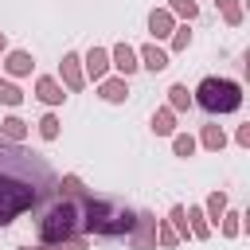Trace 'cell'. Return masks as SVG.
Masks as SVG:
<instances>
[{
	"mask_svg": "<svg viewBox=\"0 0 250 250\" xmlns=\"http://www.w3.org/2000/svg\"><path fill=\"white\" fill-rule=\"evenodd\" d=\"M0 102H4V105H20V102H23L20 86H12L8 78H0Z\"/></svg>",
	"mask_w": 250,
	"mask_h": 250,
	"instance_id": "ac0fdd59",
	"label": "cell"
},
{
	"mask_svg": "<svg viewBox=\"0 0 250 250\" xmlns=\"http://www.w3.org/2000/svg\"><path fill=\"white\" fill-rule=\"evenodd\" d=\"M133 227H137L133 246H137V250H148V246H152V238H156V219L145 211V215H137V223H133Z\"/></svg>",
	"mask_w": 250,
	"mask_h": 250,
	"instance_id": "5b68a950",
	"label": "cell"
},
{
	"mask_svg": "<svg viewBox=\"0 0 250 250\" xmlns=\"http://www.w3.org/2000/svg\"><path fill=\"white\" fill-rule=\"evenodd\" d=\"M74 199H82V195H59V199H51V203L39 211V219H35L39 242L59 246V242L74 238V230H78V223H82V211H78Z\"/></svg>",
	"mask_w": 250,
	"mask_h": 250,
	"instance_id": "3957f363",
	"label": "cell"
},
{
	"mask_svg": "<svg viewBox=\"0 0 250 250\" xmlns=\"http://www.w3.org/2000/svg\"><path fill=\"white\" fill-rule=\"evenodd\" d=\"M168 102H172V109H188V105H191V94H188V86H180V82H176V86L168 90Z\"/></svg>",
	"mask_w": 250,
	"mask_h": 250,
	"instance_id": "e0dca14e",
	"label": "cell"
},
{
	"mask_svg": "<svg viewBox=\"0 0 250 250\" xmlns=\"http://www.w3.org/2000/svg\"><path fill=\"white\" fill-rule=\"evenodd\" d=\"M172 148H176V156H191V152H195V141H191L188 133H176V141H172Z\"/></svg>",
	"mask_w": 250,
	"mask_h": 250,
	"instance_id": "7402d4cb",
	"label": "cell"
},
{
	"mask_svg": "<svg viewBox=\"0 0 250 250\" xmlns=\"http://www.w3.org/2000/svg\"><path fill=\"white\" fill-rule=\"evenodd\" d=\"M4 47H8V39H4V31H0V51H4Z\"/></svg>",
	"mask_w": 250,
	"mask_h": 250,
	"instance_id": "f546056e",
	"label": "cell"
},
{
	"mask_svg": "<svg viewBox=\"0 0 250 250\" xmlns=\"http://www.w3.org/2000/svg\"><path fill=\"white\" fill-rule=\"evenodd\" d=\"M203 145H207L211 152H219V148L227 145V133H223L219 125H207V129H203Z\"/></svg>",
	"mask_w": 250,
	"mask_h": 250,
	"instance_id": "2e32d148",
	"label": "cell"
},
{
	"mask_svg": "<svg viewBox=\"0 0 250 250\" xmlns=\"http://www.w3.org/2000/svg\"><path fill=\"white\" fill-rule=\"evenodd\" d=\"M39 137H43V141H55V137H59V117H55V113H47V117L39 121Z\"/></svg>",
	"mask_w": 250,
	"mask_h": 250,
	"instance_id": "ffe728a7",
	"label": "cell"
},
{
	"mask_svg": "<svg viewBox=\"0 0 250 250\" xmlns=\"http://www.w3.org/2000/svg\"><path fill=\"white\" fill-rule=\"evenodd\" d=\"M219 8H223V16H227V23H242V12H238L234 0H219Z\"/></svg>",
	"mask_w": 250,
	"mask_h": 250,
	"instance_id": "cb8c5ba5",
	"label": "cell"
},
{
	"mask_svg": "<svg viewBox=\"0 0 250 250\" xmlns=\"http://www.w3.org/2000/svg\"><path fill=\"white\" fill-rule=\"evenodd\" d=\"M207 211H211V223H219V219H223V211H227V195H223V191H215V195L207 199Z\"/></svg>",
	"mask_w": 250,
	"mask_h": 250,
	"instance_id": "44dd1931",
	"label": "cell"
},
{
	"mask_svg": "<svg viewBox=\"0 0 250 250\" xmlns=\"http://www.w3.org/2000/svg\"><path fill=\"white\" fill-rule=\"evenodd\" d=\"M102 98L105 102H125L129 98V82L125 78H105L102 82Z\"/></svg>",
	"mask_w": 250,
	"mask_h": 250,
	"instance_id": "4fadbf2b",
	"label": "cell"
},
{
	"mask_svg": "<svg viewBox=\"0 0 250 250\" xmlns=\"http://www.w3.org/2000/svg\"><path fill=\"white\" fill-rule=\"evenodd\" d=\"M172 27H176V20H172V12H164V8H156V12L148 16V31H152V39H168V35H172Z\"/></svg>",
	"mask_w": 250,
	"mask_h": 250,
	"instance_id": "ba28073f",
	"label": "cell"
},
{
	"mask_svg": "<svg viewBox=\"0 0 250 250\" xmlns=\"http://www.w3.org/2000/svg\"><path fill=\"white\" fill-rule=\"evenodd\" d=\"M55 195V172L47 156L31 152L20 141L0 137V227L35 211Z\"/></svg>",
	"mask_w": 250,
	"mask_h": 250,
	"instance_id": "6da1fadb",
	"label": "cell"
},
{
	"mask_svg": "<svg viewBox=\"0 0 250 250\" xmlns=\"http://www.w3.org/2000/svg\"><path fill=\"white\" fill-rule=\"evenodd\" d=\"M109 59H113V66H117V70H121V74H125V78H129V74H133V70H137V66H141V62H137V51H133V47H129V43H117V47H113V55H109Z\"/></svg>",
	"mask_w": 250,
	"mask_h": 250,
	"instance_id": "8992f818",
	"label": "cell"
},
{
	"mask_svg": "<svg viewBox=\"0 0 250 250\" xmlns=\"http://www.w3.org/2000/svg\"><path fill=\"white\" fill-rule=\"evenodd\" d=\"M8 74H31V66H35V59L27 55V51H8Z\"/></svg>",
	"mask_w": 250,
	"mask_h": 250,
	"instance_id": "7c38bea8",
	"label": "cell"
},
{
	"mask_svg": "<svg viewBox=\"0 0 250 250\" xmlns=\"http://www.w3.org/2000/svg\"><path fill=\"white\" fill-rule=\"evenodd\" d=\"M168 4H172V12L184 16V20H195V16H199V4H195V0H168Z\"/></svg>",
	"mask_w": 250,
	"mask_h": 250,
	"instance_id": "d6986e66",
	"label": "cell"
},
{
	"mask_svg": "<svg viewBox=\"0 0 250 250\" xmlns=\"http://www.w3.org/2000/svg\"><path fill=\"white\" fill-rule=\"evenodd\" d=\"M141 66H148L152 74H156V70H164V66H168V51H160L156 43H148V47L141 51Z\"/></svg>",
	"mask_w": 250,
	"mask_h": 250,
	"instance_id": "8fae6325",
	"label": "cell"
},
{
	"mask_svg": "<svg viewBox=\"0 0 250 250\" xmlns=\"http://www.w3.org/2000/svg\"><path fill=\"white\" fill-rule=\"evenodd\" d=\"M0 129H4V141H23V133H27V125H23L20 117H8V121H0Z\"/></svg>",
	"mask_w": 250,
	"mask_h": 250,
	"instance_id": "9a60e30c",
	"label": "cell"
},
{
	"mask_svg": "<svg viewBox=\"0 0 250 250\" xmlns=\"http://www.w3.org/2000/svg\"><path fill=\"white\" fill-rule=\"evenodd\" d=\"M55 188H62V195H86V188H82L78 176H62V184H55Z\"/></svg>",
	"mask_w": 250,
	"mask_h": 250,
	"instance_id": "603a6c76",
	"label": "cell"
},
{
	"mask_svg": "<svg viewBox=\"0 0 250 250\" xmlns=\"http://www.w3.org/2000/svg\"><path fill=\"white\" fill-rule=\"evenodd\" d=\"M203 113H211V117H219V113H234L238 105H242V90H238V82H230V78H203L199 86H195V98H191Z\"/></svg>",
	"mask_w": 250,
	"mask_h": 250,
	"instance_id": "277c9868",
	"label": "cell"
},
{
	"mask_svg": "<svg viewBox=\"0 0 250 250\" xmlns=\"http://www.w3.org/2000/svg\"><path fill=\"white\" fill-rule=\"evenodd\" d=\"M78 211H82V227H86L90 234H102V238L129 234L133 223H137V215H133L125 203H117V199H94V195H82Z\"/></svg>",
	"mask_w": 250,
	"mask_h": 250,
	"instance_id": "7a4b0ae2",
	"label": "cell"
},
{
	"mask_svg": "<svg viewBox=\"0 0 250 250\" xmlns=\"http://www.w3.org/2000/svg\"><path fill=\"white\" fill-rule=\"evenodd\" d=\"M23 250H31V246H23ZM35 250H47V246H35ZM59 250H86V238H66V242H59Z\"/></svg>",
	"mask_w": 250,
	"mask_h": 250,
	"instance_id": "484cf974",
	"label": "cell"
},
{
	"mask_svg": "<svg viewBox=\"0 0 250 250\" xmlns=\"http://www.w3.org/2000/svg\"><path fill=\"white\" fill-rule=\"evenodd\" d=\"M86 70H90V78H105V70H109V51L90 47V55H86Z\"/></svg>",
	"mask_w": 250,
	"mask_h": 250,
	"instance_id": "9c48e42d",
	"label": "cell"
},
{
	"mask_svg": "<svg viewBox=\"0 0 250 250\" xmlns=\"http://www.w3.org/2000/svg\"><path fill=\"white\" fill-rule=\"evenodd\" d=\"M35 94H39V102H47V105H59V102L66 98L55 78H39V82H35Z\"/></svg>",
	"mask_w": 250,
	"mask_h": 250,
	"instance_id": "30bf717a",
	"label": "cell"
},
{
	"mask_svg": "<svg viewBox=\"0 0 250 250\" xmlns=\"http://www.w3.org/2000/svg\"><path fill=\"white\" fill-rule=\"evenodd\" d=\"M191 219H195V223H191V234H195V238H207V223H203V215H199L195 207H191Z\"/></svg>",
	"mask_w": 250,
	"mask_h": 250,
	"instance_id": "83f0119b",
	"label": "cell"
},
{
	"mask_svg": "<svg viewBox=\"0 0 250 250\" xmlns=\"http://www.w3.org/2000/svg\"><path fill=\"white\" fill-rule=\"evenodd\" d=\"M223 234H227V238L238 234V215H223Z\"/></svg>",
	"mask_w": 250,
	"mask_h": 250,
	"instance_id": "f1b7e54d",
	"label": "cell"
},
{
	"mask_svg": "<svg viewBox=\"0 0 250 250\" xmlns=\"http://www.w3.org/2000/svg\"><path fill=\"white\" fill-rule=\"evenodd\" d=\"M62 82H66L70 90H82V59H78L74 51L62 55Z\"/></svg>",
	"mask_w": 250,
	"mask_h": 250,
	"instance_id": "52a82bcc",
	"label": "cell"
},
{
	"mask_svg": "<svg viewBox=\"0 0 250 250\" xmlns=\"http://www.w3.org/2000/svg\"><path fill=\"white\" fill-rule=\"evenodd\" d=\"M188 43H191V31H188V27H172V47H176V51H184Z\"/></svg>",
	"mask_w": 250,
	"mask_h": 250,
	"instance_id": "d4e9b609",
	"label": "cell"
},
{
	"mask_svg": "<svg viewBox=\"0 0 250 250\" xmlns=\"http://www.w3.org/2000/svg\"><path fill=\"white\" fill-rule=\"evenodd\" d=\"M152 133H160V137H172V133H176L172 109H156V113H152Z\"/></svg>",
	"mask_w": 250,
	"mask_h": 250,
	"instance_id": "5bb4252c",
	"label": "cell"
},
{
	"mask_svg": "<svg viewBox=\"0 0 250 250\" xmlns=\"http://www.w3.org/2000/svg\"><path fill=\"white\" fill-rule=\"evenodd\" d=\"M172 223H176V230H180L184 238L191 234V230H188V219H184V207H172Z\"/></svg>",
	"mask_w": 250,
	"mask_h": 250,
	"instance_id": "4316f807",
	"label": "cell"
}]
</instances>
